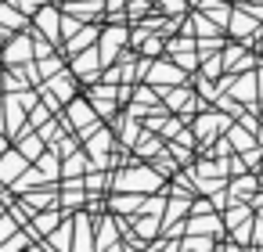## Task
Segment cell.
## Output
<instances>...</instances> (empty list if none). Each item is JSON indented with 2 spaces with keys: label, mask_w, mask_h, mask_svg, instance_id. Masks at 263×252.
<instances>
[{
  "label": "cell",
  "mask_w": 263,
  "mask_h": 252,
  "mask_svg": "<svg viewBox=\"0 0 263 252\" xmlns=\"http://www.w3.org/2000/svg\"><path fill=\"white\" fill-rule=\"evenodd\" d=\"M11 234H15V216L4 212L0 216V245H4V238H11Z\"/></svg>",
  "instance_id": "obj_22"
},
{
  "label": "cell",
  "mask_w": 263,
  "mask_h": 252,
  "mask_svg": "<svg viewBox=\"0 0 263 252\" xmlns=\"http://www.w3.org/2000/svg\"><path fill=\"white\" fill-rule=\"evenodd\" d=\"M33 44H36V40H29V36H22V33L11 36V40L4 44V62H8V65H26V62L36 54Z\"/></svg>",
  "instance_id": "obj_7"
},
{
  "label": "cell",
  "mask_w": 263,
  "mask_h": 252,
  "mask_svg": "<svg viewBox=\"0 0 263 252\" xmlns=\"http://www.w3.org/2000/svg\"><path fill=\"white\" fill-rule=\"evenodd\" d=\"M0 216H4V202H0Z\"/></svg>",
  "instance_id": "obj_28"
},
{
  "label": "cell",
  "mask_w": 263,
  "mask_h": 252,
  "mask_svg": "<svg viewBox=\"0 0 263 252\" xmlns=\"http://www.w3.org/2000/svg\"><path fill=\"white\" fill-rule=\"evenodd\" d=\"M220 126L227 130L231 123H227L223 115H202V119H198V126H195V137H213V133L220 130Z\"/></svg>",
  "instance_id": "obj_13"
},
{
  "label": "cell",
  "mask_w": 263,
  "mask_h": 252,
  "mask_svg": "<svg viewBox=\"0 0 263 252\" xmlns=\"http://www.w3.org/2000/svg\"><path fill=\"white\" fill-rule=\"evenodd\" d=\"M8 151V141H4V133H0V155H4Z\"/></svg>",
  "instance_id": "obj_27"
},
{
  "label": "cell",
  "mask_w": 263,
  "mask_h": 252,
  "mask_svg": "<svg viewBox=\"0 0 263 252\" xmlns=\"http://www.w3.org/2000/svg\"><path fill=\"white\" fill-rule=\"evenodd\" d=\"M116 191H137V195H152V191H159L162 187V177L155 173V169H126V173H119L116 177V184H112Z\"/></svg>",
  "instance_id": "obj_1"
},
{
  "label": "cell",
  "mask_w": 263,
  "mask_h": 252,
  "mask_svg": "<svg viewBox=\"0 0 263 252\" xmlns=\"http://www.w3.org/2000/svg\"><path fill=\"white\" fill-rule=\"evenodd\" d=\"M0 26H8V29H22L26 18L22 11H15V4H0Z\"/></svg>",
  "instance_id": "obj_17"
},
{
  "label": "cell",
  "mask_w": 263,
  "mask_h": 252,
  "mask_svg": "<svg viewBox=\"0 0 263 252\" xmlns=\"http://www.w3.org/2000/svg\"><path fill=\"white\" fill-rule=\"evenodd\" d=\"M162 4H166V11H170V15H180V11H184L180 0H162Z\"/></svg>",
  "instance_id": "obj_25"
},
{
  "label": "cell",
  "mask_w": 263,
  "mask_h": 252,
  "mask_svg": "<svg viewBox=\"0 0 263 252\" xmlns=\"http://www.w3.org/2000/svg\"><path fill=\"white\" fill-rule=\"evenodd\" d=\"M87 187H90V191H101V187H105V177H101V169H94V173L87 177Z\"/></svg>",
  "instance_id": "obj_23"
},
{
  "label": "cell",
  "mask_w": 263,
  "mask_h": 252,
  "mask_svg": "<svg viewBox=\"0 0 263 252\" xmlns=\"http://www.w3.org/2000/svg\"><path fill=\"white\" fill-rule=\"evenodd\" d=\"M87 101L98 108V115L105 119V115H116V108L123 105V94H119V83H94L90 87V94H87Z\"/></svg>",
  "instance_id": "obj_3"
},
{
  "label": "cell",
  "mask_w": 263,
  "mask_h": 252,
  "mask_svg": "<svg viewBox=\"0 0 263 252\" xmlns=\"http://www.w3.org/2000/svg\"><path fill=\"white\" fill-rule=\"evenodd\" d=\"M4 44H8V26H0V51H4Z\"/></svg>",
  "instance_id": "obj_26"
},
{
  "label": "cell",
  "mask_w": 263,
  "mask_h": 252,
  "mask_svg": "<svg viewBox=\"0 0 263 252\" xmlns=\"http://www.w3.org/2000/svg\"><path fill=\"white\" fill-rule=\"evenodd\" d=\"M162 44H166L162 36H148V33H144V40H141V54H144V58H155V54L162 51Z\"/></svg>",
  "instance_id": "obj_21"
},
{
  "label": "cell",
  "mask_w": 263,
  "mask_h": 252,
  "mask_svg": "<svg viewBox=\"0 0 263 252\" xmlns=\"http://www.w3.org/2000/svg\"><path fill=\"white\" fill-rule=\"evenodd\" d=\"M155 148H159L155 141H137V144H134V151H137V155H152Z\"/></svg>",
  "instance_id": "obj_24"
},
{
  "label": "cell",
  "mask_w": 263,
  "mask_h": 252,
  "mask_svg": "<svg viewBox=\"0 0 263 252\" xmlns=\"http://www.w3.org/2000/svg\"><path fill=\"white\" fill-rule=\"evenodd\" d=\"M22 169H26V159H22V151H4V155H0V180L15 184V180L22 177Z\"/></svg>",
  "instance_id": "obj_9"
},
{
  "label": "cell",
  "mask_w": 263,
  "mask_h": 252,
  "mask_svg": "<svg viewBox=\"0 0 263 252\" xmlns=\"http://www.w3.org/2000/svg\"><path fill=\"white\" fill-rule=\"evenodd\" d=\"M116 220H101V230H98V252H108L116 248Z\"/></svg>",
  "instance_id": "obj_14"
},
{
  "label": "cell",
  "mask_w": 263,
  "mask_h": 252,
  "mask_svg": "<svg viewBox=\"0 0 263 252\" xmlns=\"http://www.w3.org/2000/svg\"><path fill=\"white\" fill-rule=\"evenodd\" d=\"M72 252H98V238L90 234V216L87 212H80L76 220H72Z\"/></svg>",
  "instance_id": "obj_8"
},
{
  "label": "cell",
  "mask_w": 263,
  "mask_h": 252,
  "mask_svg": "<svg viewBox=\"0 0 263 252\" xmlns=\"http://www.w3.org/2000/svg\"><path fill=\"white\" fill-rule=\"evenodd\" d=\"M51 94H58L62 101H72V80H69V76H62V72H58V76H51Z\"/></svg>",
  "instance_id": "obj_19"
},
{
  "label": "cell",
  "mask_w": 263,
  "mask_h": 252,
  "mask_svg": "<svg viewBox=\"0 0 263 252\" xmlns=\"http://www.w3.org/2000/svg\"><path fill=\"white\" fill-rule=\"evenodd\" d=\"M94 36H98V29H94V26H87V29H80L76 36H69V47H65V54H80V51H87V47H94V44H98Z\"/></svg>",
  "instance_id": "obj_11"
},
{
  "label": "cell",
  "mask_w": 263,
  "mask_h": 252,
  "mask_svg": "<svg viewBox=\"0 0 263 252\" xmlns=\"http://www.w3.org/2000/svg\"><path fill=\"white\" fill-rule=\"evenodd\" d=\"M130 40V33L123 29V26H108L105 33H101V40H98V51H101V65H108V62H116L119 58V47Z\"/></svg>",
  "instance_id": "obj_5"
},
{
  "label": "cell",
  "mask_w": 263,
  "mask_h": 252,
  "mask_svg": "<svg viewBox=\"0 0 263 252\" xmlns=\"http://www.w3.org/2000/svg\"><path fill=\"white\" fill-rule=\"evenodd\" d=\"M58 18H62V11H54V8L36 11V26L44 29V36H51V44L58 40Z\"/></svg>",
  "instance_id": "obj_10"
},
{
  "label": "cell",
  "mask_w": 263,
  "mask_h": 252,
  "mask_svg": "<svg viewBox=\"0 0 263 252\" xmlns=\"http://www.w3.org/2000/svg\"><path fill=\"white\" fill-rule=\"evenodd\" d=\"M0 105H4V98H0ZM0 126H4V119H0Z\"/></svg>",
  "instance_id": "obj_29"
},
{
  "label": "cell",
  "mask_w": 263,
  "mask_h": 252,
  "mask_svg": "<svg viewBox=\"0 0 263 252\" xmlns=\"http://www.w3.org/2000/svg\"><path fill=\"white\" fill-rule=\"evenodd\" d=\"M144 80H148L152 87H159V90H170V87H180V83H184V72H180L177 62H152Z\"/></svg>",
  "instance_id": "obj_4"
},
{
  "label": "cell",
  "mask_w": 263,
  "mask_h": 252,
  "mask_svg": "<svg viewBox=\"0 0 263 252\" xmlns=\"http://www.w3.org/2000/svg\"><path fill=\"white\" fill-rule=\"evenodd\" d=\"M98 65H101V51H98V47H87V51L72 54V76H76V80L94 83V80H98Z\"/></svg>",
  "instance_id": "obj_6"
},
{
  "label": "cell",
  "mask_w": 263,
  "mask_h": 252,
  "mask_svg": "<svg viewBox=\"0 0 263 252\" xmlns=\"http://www.w3.org/2000/svg\"><path fill=\"white\" fill-rule=\"evenodd\" d=\"M69 238H72V223H65V227L51 230V234H47V252H51V248H54V252H72Z\"/></svg>",
  "instance_id": "obj_12"
},
{
  "label": "cell",
  "mask_w": 263,
  "mask_h": 252,
  "mask_svg": "<svg viewBox=\"0 0 263 252\" xmlns=\"http://www.w3.org/2000/svg\"><path fill=\"white\" fill-rule=\"evenodd\" d=\"M40 173H44L47 180H58V177H62V166H58V151H54V148L40 155Z\"/></svg>",
  "instance_id": "obj_16"
},
{
  "label": "cell",
  "mask_w": 263,
  "mask_h": 252,
  "mask_svg": "<svg viewBox=\"0 0 263 252\" xmlns=\"http://www.w3.org/2000/svg\"><path fill=\"white\" fill-rule=\"evenodd\" d=\"M98 108L90 105V101H80V98H72L69 101V123H72V130L83 137V141H90L94 133H98Z\"/></svg>",
  "instance_id": "obj_2"
},
{
  "label": "cell",
  "mask_w": 263,
  "mask_h": 252,
  "mask_svg": "<svg viewBox=\"0 0 263 252\" xmlns=\"http://www.w3.org/2000/svg\"><path fill=\"white\" fill-rule=\"evenodd\" d=\"M40 144L44 137H18V151H26V159H40Z\"/></svg>",
  "instance_id": "obj_20"
},
{
  "label": "cell",
  "mask_w": 263,
  "mask_h": 252,
  "mask_svg": "<svg viewBox=\"0 0 263 252\" xmlns=\"http://www.w3.org/2000/svg\"><path fill=\"white\" fill-rule=\"evenodd\" d=\"M62 212H65V209H62ZM62 212H58V209H51V212H36V230H40V234H51V230L62 223Z\"/></svg>",
  "instance_id": "obj_18"
},
{
  "label": "cell",
  "mask_w": 263,
  "mask_h": 252,
  "mask_svg": "<svg viewBox=\"0 0 263 252\" xmlns=\"http://www.w3.org/2000/svg\"><path fill=\"white\" fill-rule=\"evenodd\" d=\"M62 11H69V15H76L80 22H87V18H94V15L101 11V4H98V0H90V4H80V0H72V4H65Z\"/></svg>",
  "instance_id": "obj_15"
}]
</instances>
